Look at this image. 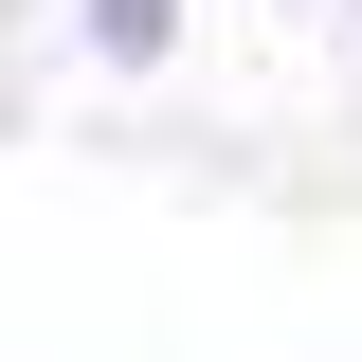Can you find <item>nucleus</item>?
Returning a JSON list of instances; mask_svg holds the SVG:
<instances>
[{
  "instance_id": "f257e3e1",
  "label": "nucleus",
  "mask_w": 362,
  "mask_h": 362,
  "mask_svg": "<svg viewBox=\"0 0 362 362\" xmlns=\"http://www.w3.org/2000/svg\"><path fill=\"white\" fill-rule=\"evenodd\" d=\"M163 37H181V0H90V54H127V73H145Z\"/></svg>"
}]
</instances>
